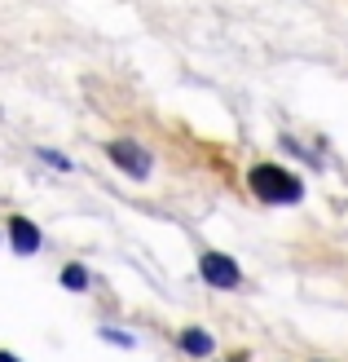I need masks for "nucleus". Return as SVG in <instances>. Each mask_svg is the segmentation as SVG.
Returning a JSON list of instances; mask_svg holds the SVG:
<instances>
[{
  "label": "nucleus",
  "mask_w": 348,
  "mask_h": 362,
  "mask_svg": "<svg viewBox=\"0 0 348 362\" xmlns=\"http://www.w3.org/2000/svg\"><path fill=\"white\" fill-rule=\"evenodd\" d=\"M203 279L212 287H238V265L229 257H221V252H208L203 257Z\"/></svg>",
  "instance_id": "obj_3"
},
{
  "label": "nucleus",
  "mask_w": 348,
  "mask_h": 362,
  "mask_svg": "<svg viewBox=\"0 0 348 362\" xmlns=\"http://www.w3.org/2000/svg\"><path fill=\"white\" fill-rule=\"evenodd\" d=\"M0 362H18V358H13V354H0Z\"/></svg>",
  "instance_id": "obj_7"
},
{
  "label": "nucleus",
  "mask_w": 348,
  "mask_h": 362,
  "mask_svg": "<svg viewBox=\"0 0 348 362\" xmlns=\"http://www.w3.org/2000/svg\"><path fill=\"white\" fill-rule=\"evenodd\" d=\"M181 345H186V354H212V336L208 332H186Z\"/></svg>",
  "instance_id": "obj_5"
},
{
  "label": "nucleus",
  "mask_w": 348,
  "mask_h": 362,
  "mask_svg": "<svg viewBox=\"0 0 348 362\" xmlns=\"http://www.w3.org/2000/svg\"><path fill=\"white\" fill-rule=\"evenodd\" d=\"M106 155H111L128 177H145V173H150V155H145L137 141H115V146L106 151Z\"/></svg>",
  "instance_id": "obj_2"
},
{
  "label": "nucleus",
  "mask_w": 348,
  "mask_h": 362,
  "mask_svg": "<svg viewBox=\"0 0 348 362\" xmlns=\"http://www.w3.org/2000/svg\"><path fill=\"white\" fill-rule=\"evenodd\" d=\"M9 243H13V252H23V257H31L35 247H40V230H35L27 216H13L9 221Z\"/></svg>",
  "instance_id": "obj_4"
},
{
  "label": "nucleus",
  "mask_w": 348,
  "mask_h": 362,
  "mask_svg": "<svg viewBox=\"0 0 348 362\" xmlns=\"http://www.w3.org/2000/svg\"><path fill=\"white\" fill-rule=\"evenodd\" d=\"M251 190L260 199H269V204H296V199H300V181L291 173H282V168H273V164H260L251 173Z\"/></svg>",
  "instance_id": "obj_1"
},
{
  "label": "nucleus",
  "mask_w": 348,
  "mask_h": 362,
  "mask_svg": "<svg viewBox=\"0 0 348 362\" xmlns=\"http://www.w3.org/2000/svg\"><path fill=\"white\" fill-rule=\"evenodd\" d=\"M62 283H66V287H76V292H80V287L88 283V274H84L80 265H66V269H62Z\"/></svg>",
  "instance_id": "obj_6"
}]
</instances>
